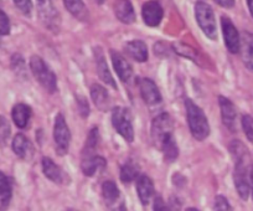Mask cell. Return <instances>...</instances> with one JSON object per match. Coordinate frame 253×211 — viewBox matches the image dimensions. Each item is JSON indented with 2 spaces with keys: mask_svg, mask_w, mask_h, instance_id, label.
Wrapping results in <instances>:
<instances>
[{
  "mask_svg": "<svg viewBox=\"0 0 253 211\" xmlns=\"http://www.w3.org/2000/svg\"><path fill=\"white\" fill-rule=\"evenodd\" d=\"M186 108V118L190 132L198 140H204L210 135V125L204 111L191 99L185 101Z\"/></svg>",
  "mask_w": 253,
  "mask_h": 211,
  "instance_id": "1",
  "label": "cell"
},
{
  "mask_svg": "<svg viewBox=\"0 0 253 211\" xmlns=\"http://www.w3.org/2000/svg\"><path fill=\"white\" fill-rule=\"evenodd\" d=\"M172 130H174V121L169 113H160L159 116H157L153 120L152 129H150V135L155 147L162 149L163 144L172 137Z\"/></svg>",
  "mask_w": 253,
  "mask_h": 211,
  "instance_id": "2",
  "label": "cell"
},
{
  "mask_svg": "<svg viewBox=\"0 0 253 211\" xmlns=\"http://www.w3.org/2000/svg\"><path fill=\"white\" fill-rule=\"evenodd\" d=\"M30 69L35 79L40 82V84L46 91L53 93L57 89V79H56L55 74L41 57L36 56V55L31 56Z\"/></svg>",
  "mask_w": 253,
  "mask_h": 211,
  "instance_id": "3",
  "label": "cell"
},
{
  "mask_svg": "<svg viewBox=\"0 0 253 211\" xmlns=\"http://www.w3.org/2000/svg\"><path fill=\"white\" fill-rule=\"evenodd\" d=\"M195 18L203 33L210 40H216L217 28H216V19L212 8L204 1H198L195 4Z\"/></svg>",
  "mask_w": 253,
  "mask_h": 211,
  "instance_id": "4",
  "label": "cell"
},
{
  "mask_svg": "<svg viewBox=\"0 0 253 211\" xmlns=\"http://www.w3.org/2000/svg\"><path fill=\"white\" fill-rule=\"evenodd\" d=\"M251 159H242L235 162V171H233V181H235L236 190L242 200H247L251 195L250 185V171L252 168Z\"/></svg>",
  "mask_w": 253,
  "mask_h": 211,
  "instance_id": "5",
  "label": "cell"
},
{
  "mask_svg": "<svg viewBox=\"0 0 253 211\" xmlns=\"http://www.w3.org/2000/svg\"><path fill=\"white\" fill-rule=\"evenodd\" d=\"M112 125L113 128L126 142H133L134 129L132 125L130 112L124 107H116L112 111Z\"/></svg>",
  "mask_w": 253,
  "mask_h": 211,
  "instance_id": "6",
  "label": "cell"
},
{
  "mask_svg": "<svg viewBox=\"0 0 253 211\" xmlns=\"http://www.w3.org/2000/svg\"><path fill=\"white\" fill-rule=\"evenodd\" d=\"M53 139L56 144V152L58 155H65L69 152L70 143H71V132L67 126L66 120L61 113H58L55 118L53 126Z\"/></svg>",
  "mask_w": 253,
  "mask_h": 211,
  "instance_id": "7",
  "label": "cell"
},
{
  "mask_svg": "<svg viewBox=\"0 0 253 211\" xmlns=\"http://www.w3.org/2000/svg\"><path fill=\"white\" fill-rule=\"evenodd\" d=\"M38 13L43 25L50 30H58L60 15L51 0H38Z\"/></svg>",
  "mask_w": 253,
  "mask_h": 211,
  "instance_id": "8",
  "label": "cell"
},
{
  "mask_svg": "<svg viewBox=\"0 0 253 211\" xmlns=\"http://www.w3.org/2000/svg\"><path fill=\"white\" fill-rule=\"evenodd\" d=\"M221 26H222L223 39L227 50L231 54H238L240 52L241 45V35L230 18L226 15H222L221 18Z\"/></svg>",
  "mask_w": 253,
  "mask_h": 211,
  "instance_id": "9",
  "label": "cell"
},
{
  "mask_svg": "<svg viewBox=\"0 0 253 211\" xmlns=\"http://www.w3.org/2000/svg\"><path fill=\"white\" fill-rule=\"evenodd\" d=\"M142 16L145 25L149 28H157L162 23L164 11H163L162 5L155 0H149L147 3L143 4L142 6Z\"/></svg>",
  "mask_w": 253,
  "mask_h": 211,
  "instance_id": "10",
  "label": "cell"
},
{
  "mask_svg": "<svg viewBox=\"0 0 253 211\" xmlns=\"http://www.w3.org/2000/svg\"><path fill=\"white\" fill-rule=\"evenodd\" d=\"M138 87H139V92L143 101L147 104L154 106V104L162 102V93H160L159 88H158L157 84L152 80L145 79V77H139L138 79Z\"/></svg>",
  "mask_w": 253,
  "mask_h": 211,
  "instance_id": "11",
  "label": "cell"
},
{
  "mask_svg": "<svg viewBox=\"0 0 253 211\" xmlns=\"http://www.w3.org/2000/svg\"><path fill=\"white\" fill-rule=\"evenodd\" d=\"M218 104H220L221 118H222L223 125L231 132H236L237 130V112H236L233 103L226 97L220 96L218 97Z\"/></svg>",
  "mask_w": 253,
  "mask_h": 211,
  "instance_id": "12",
  "label": "cell"
},
{
  "mask_svg": "<svg viewBox=\"0 0 253 211\" xmlns=\"http://www.w3.org/2000/svg\"><path fill=\"white\" fill-rule=\"evenodd\" d=\"M135 189H137L138 196L143 206L149 205L150 201L154 199V184L152 179L145 174H139L135 179Z\"/></svg>",
  "mask_w": 253,
  "mask_h": 211,
  "instance_id": "13",
  "label": "cell"
},
{
  "mask_svg": "<svg viewBox=\"0 0 253 211\" xmlns=\"http://www.w3.org/2000/svg\"><path fill=\"white\" fill-rule=\"evenodd\" d=\"M94 60H96V69L97 74H98L99 79L107 84V86H111L113 88H117L116 81H114L113 76H112L111 71L108 69V65H107L106 59H104L103 51L101 47H94Z\"/></svg>",
  "mask_w": 253,
  "mask_h": 211,
  "instance_id": "14",
  "label": "cell"
},
{
  "mask_svg": "<svg viewBox=\"0 0 253 211\" xmlns=\"http://www.w3.org/2000/svg\"><path fill=\"white\" fill-rule=\"evenodd\" d=\"M106 164V159H104L103 157H101V155L88 154L84 155V159H82L81 163V169L86 176H93L94 174L101 171L102 169H104Z\"/></svg>",
  "mask_w": 253,
  "mask_h": 211,
  "instance_id": "15",
  "label": "cell"
},
{
  "mask_svg": "<svg viewBox=\"0 0 253 211\" xmlns=\"http://www.w3.org/2000/svg\"><path fill=\"white\" fill-rule=\"evenodd\" d=\"M240 52L245 66L253 71V34L245 31L241 35Z\"/></svg>",
  "mask_w": 253,
  "mask_h": 211,
  "instance_id": "16",
  "label": "cell"
},
{
  "mask_svg": "<svg viewBox=\"0 0 253 211\" xmlns=\"http://www.w3.org/2000/svg\"><path fill=\"white\" fill-rule=\"evenodd\" d=\"M111 57H112V64H113L114 70H116L117 75L119 79L123 82L129 81L130 77L133 75V69L130 64L122 56L121 54L116 52V51H111Z\"/></svg>",
  "mask_w": 253,
  "mask_h": 211,
  "instance_id": "17",
  "label": "cell"
},
{
  "mask_svg": "<svg viewBox=\"0 0 253 211\" xmlns=\"http://www.w3.org/2000/svg\"><path fill=\"white\" fill-rule=\"evenodd\" d=\"M114 13L118 20L123 24H133L135 21V13L129 0H117L114 4Z\"/></svg>",
  "mask_w": 253,
  "mask_h": 211,
  "instance_id": "18",
  "label": "cell"
},
{
  "mask_svg": "<svg viewBox=\"0 0 253 211\" xmlns=\"http://www.w3.org/2000/svg\"><path fill=\"white\" fill-rule=\"evenodd\" d=\"M13 150L19 158L21 159H25V161H29L31 159L34 154V147L31 144L30 140L25 137L24 134L19 133L14 137L13 139Z\"/></svg>",
  "mask_w": 253,
  "mask_h": 211,
  "instance_id": "19",
  "label": "cell"
},
{
  "mask_svg": "<svg viewBox=\"0 0 253 211\" xmlns=\"http://www.w3.org/2000/svg\"><path fill=\"white\" fill-rule=\"evenodd\" d=\"M41 166H42V171L45 174V176L47 179H50L51 181L56 184H62L65 180V174H63L62 169L52 161L50 158L45 157L42 158V162H41Z\"/></svg>",
  "mask_w": 253,
  "mask_h": 211,
  "instance_id": "20",
  "label": "cell"
},
{
  "mask_svg": "<svg viewBox=\"0 0 253 211\" xmlns=\"http://www.w3.org/2000/svg\"><path fill=\"white\" fill-rule=\"evenodd\" d=\"M126 55H129L132 59L138 62H145L148 60V47L142 40H133L126 43Z\"/></svg>",
  "mask_w": 253,
  "mask_h": 211,
  "instance_id": "21",
  "label": "cell"
},
{
  "mask_svg": "<svg viewBox=\"0 0 253 211\" xmlns=\"http://www.w3.org/2000/svg\"><path fill=\"white\" fill-rule=\"evenodd\" d=\"M91 98L93 103L96 104L97 108L101 111H107L111 106V99L107 89L101 84H92L91 87Z\"/></svg>",
  "mask_w": 253,
  "mask_h": 211,
  "instance_id": "22",
  "label": "cell"
},
{
  "mask_svg": "<svg viewBox=\"0 0 253 211\" xmlns=\"http://www.w3.org/2000/svg\"><path fill=\"white\" fill-rule=\"evenodd\" d=\"M31 115H33L31 108L25 103L15 104L13 111H11V116H13L14 123H15V126H18L19 128L28 127L29 122H30Z\"/></svg>",
  "mask_w": 253,
  "mask_h": 211,
  "instance_id": "23",
  "label": "cell"
},
{
  "mask_svg": "<svg viewBox=\"0 0 253 211\" xmlns=\"http://www.w3.org/2000/svg\"><path fill=\"white\" fill-rule=\"evenodd\" d=\"M11 195L13 190H11L10 180L3 171H0V211H5L9 208Z\"/></svg>",
  "mask_w": 253,
  "mask_h": 211,
  "instance_id": "24",
  "label": "cell"
},
{
  "mask_svg": "<svg viewBox=\"0 0 253 211\" xmlns=\"http://www.w3.org/2000/svg\"><path fill=\"white\" fill-rule=\"evenodd\" d=\"M67 10L79 20H86L88 18V10L84 5V0H63Z\"/></svg>",
  "mask_w": 253,
  "mask_h": 211,
  "instance_id": "25",
  "label": "cell"
},
{
  "mask_svg": "<svg viewBox=\"0 0 253 211\" xmlns=\"http://www.w3.org/2000/svg\"><path fill=\"white\" fill-rule=\"evenodd\" d=\"M119 195H121L119 189L113 181H104L102 185V196L108 205H113L118 200Z\"/></svg>",
  "mask_w": 253,
  "mask_h": 211,
  "instance_id": "26",
  "label": "cell"
},
{
  "mask_svg": "<svg viewBox=\"0 0 253 211\" xmlns=\"http://www.w3.org/2000/svg\"><path fill=\"white\" fill-rule=\"evenodd\" d=\"M139 175V169H138L137 164L133 163V162H128V163L124 164L121 169V180L124 184L132 183Z\"/></svg>",
  "mask_w": 253,
  "mask_h": 211,
  "instance_id": "27",
  "label": "cell"
},
{
  "mask_svg": "<svg viewBox=\"0 0 253 211\" xmlns=\"http://www.w3.org/2000/svg\"><path fill=\"white\" fill-rule=\"evenodd\" d=\"M160 150H162L163 154H164L165 161L169 162V163L174 162L175 159L177 158V155H179V149H177V144H176V142H175L174 137H171L170 139H168L167 142L163 144L162 149Z\"/></svg>",
  "mask_w": 253,
  "mask_h": 211,
  "instance_id": "28",
  "label": "cell"
},
{
  "mask_svg": "<svg viewBox=\"0 0 253 211\" xmlns=\"http://www.w3.org/2000/svg\"><path fill=\"white\" fill-rule=\"evenodd\" d=\"M172 48L177 55L182 57H186L190 60H196V52L191 46L186 45L182 42H174L172 43Z\"/></svg>",
  "mask_w": 253,
  "mask_h": 211,
  "instance_id": "29",
  "label": "cell"
},
{
  "mask_svg": "<svg viewBox=\"0 0 253 211\" xmlns=\"http://www.w3.org/2000/svg\"><path fill=\"white\" fill-rule=\"evenodd\" d=\"M98 140H99L98 128H96V127L92 128L88 133V137H87L86 145H84V149L87 150V154H84V155L92 154L93 149L97 147V144H98Z\"/></svg>",
  "mask_w": 253,
  "mask_h": 211,
  "instance_id": "30",
  "label": "cell"
},
{
  "mask_svg": "<svg viewBox=\"0 0 253 211\" xmlns=\"http://www.w3.org/2000/svg\"><path fill=\"white\" fill-rule=\"evenodd\" d=\"M9 138H10V125L5 117L0 116V145L4 147Z\"/></svg>",
  "mask_w": 253,
  "mask_h": 211,
  "instance_id": "31",
  "label": "cell"
},
{
  "mask_svg": "<svg viewBox=\"0 0 253 211\" xmlns=\"http://www.w3.org/2000/svg\"><path fill=\"white\" fill-rule=\"evenodd\" d=\"M11 67H13V70L19 75V76H25L26 75L25 61H24V59L21 57V55H13V57H11Z\"/></svg>",
  "mask_w": 253,
  "mask_h": 211,
  "instance_id": "32",
  "label": "cell"
},
{
  "mask_svg": "<svg viewBox=\"0 0 253 211\" xmlns=\"http://www.w3.org/2000/svg\"><path fill=\"white\" fill-rule=\"evenodd\" d=\"M242 128L246 137L251 143H253V118L251 116L245 115L242 117Z\"/></svg>",
  "mask_w": 253,
  "mask_h": 211,
  "instance_id": "33",
  "label": "cell"
},
{
  "mask_svg": "<svg viewBox=\"0 0 253 211\" xmlns=\"http://www.w3.org/2000/svg\"><path fill=\"white\" fill-rule=\"evenodd\" d=\"M215 211H232L230 203L223 195H217L215 198Z\"/></svg>",
  "mask_w": 253,
  "mask_h": 211,
  "instance_id": "34",
  "label": "cell"
},
{
  "mask_svg": "<svg viewBox=\"0 0 253 211\" xmlns=\"http://www.w3.org/2000/svg\"><path fill=\"white\" fill-rule=\"evenodd\" d=\"M10 33V21L6 14L0 9V36L8 35Z\"/></svg>",
  "mask_w": 253,
  "mask_h": 211,
  "instance_id": "35",
  "label": "cell"
},
{
  "mask_svg": "<svg viewBox=\"0 0 253 211\" xmlns=\"http://www.w3.org/2000/svg\"><path fill=\"white\" fill-rule=\"evenodd\" d=\"M16 8L25 15H30L33 11V3L31 0H14Z\"/></svg>",
  "mask_w": 253,
  "mask_h": 211,
  "instance_id": "36",
  "label": "cell"
},
{
  "mask_svg": "<svg viewBox=\"0 0 253 211\" xmlns=\"http://www.w3.org/2000/svg\"><path fill=\"white\" fill-rule=\"evenodd\" d=\"M76 101H77V106H79L80 115H81L84 118L88 117L89 106H88V102H87V99L84 98V96H76Z\"/></svg>",
  "mask_w": 253,
  "mask_h": 211,
  "instance_id": "37",
  "label": "cell"
},
{
  "mask_svg": "<svg viewBox=\"0 0 253 211\" xmlns=\"http://www.w3.org/2000/svg\"><path fill=\"white\" fill-rule=\"evenodd\" d=\"M153 211H168L167 205L160 195H157L153 201Z\"/></svg>",
  "mask_w": 253,
  "mask_h": 211,
  "instance_id": "38",
  "label": "cell"
},
{
  "mask_svg": "<svg viewBox=\"0 0 253 211\" xmlns=\"http://www.w3.org/2000/svg\"><path fill=\"white\" fill-rule=\"evenodd\" d=\"M220 6L226 9H231L235 6V0H215Z\"/></svg>",
  "mask_w": 253,
  "mask_h": 211,
  "instance_id": "39",
  "label": "cell"
},
{
  "mask_svg": "<svg viewBox=\"0 0 253 211\" xmlns=\"http://www.w3.org/2000/svg\"><path fill=\"white\" fill-rule=\"evenodd\" d=\"M250 185H251V194H252V198H253V166L250 171Z\"/></svg>",
  "mask_w": 253,
  "mask_h": 211,
  "instance_id": "40",
  "label": "cell"
},
{
  "mask_svg": "<svg viewBox=\"0 0 253 211\" xmlns=\"http://www.w3.org/2000/svg\"><path fill=\"white\" fill-rule=\"evenodd\" d=\"M247 5L248 9H250V13L253 18V0H247Z\"/></svg>",
  "mask_w": 253,
  "mask_h": 211,
  "instance_id": "41",
  "label": "cell"
},
{
  "mask_svg": "<svg viewBox=\"0 0 253 211\" xmlns=\"http://www.w3.org/2000/svg\"><path fill=\"white\" fill-rule=\"evenodd\" d=\"M116 211H126V206H124L123 204H122V205H119L118 208L116 209Z\"/></svg>",
  "mask_w": 253,
  "mask_h": 211,
  "instance_id": "42",
  "label": "cell"
},
{
  "mask_svg": "<svg viewBox=\"0 0 253 211\" xmlns=\"http://www.w3.org/2000/svg\"><path fill=\"white\" fill-rule=\"evenodd\" d=\"M186 211H200V210L196 208H189V209H186Z\"/></svg>",
  "mask_w": 253,
  "mask_h": 211,
  "instance_id": "43",
  "label": "cell"
},
{
  "mask_svg": "<svg viewBox=\"0 0 253 211\" xmlns=\"http://www.w3.org/2000/svg\"><path fill=\"white\" fill-rule=\"evenodd\" d=\"M97 3H99V4H103V3H104V0H97Z\"/></svg>",
  "mask_w": 253,
  "mask_h": 211,
  "instance_id": "44",
  "label": "cell"
},
{
  "mask_svg": "<svg viewBox=\"0 0 253 211\" xmlns=\"http://www.w3.org/2000/svg\"><path fill=\"white\" fill-rule=\"evenodd\" d=\"M0 45H1V39H0Z\"/></svg>",
  "mask_w": 253,
  "mask_h": 211,
  "instance_id": "45",
  "label": "cell"
}]
</instances>
